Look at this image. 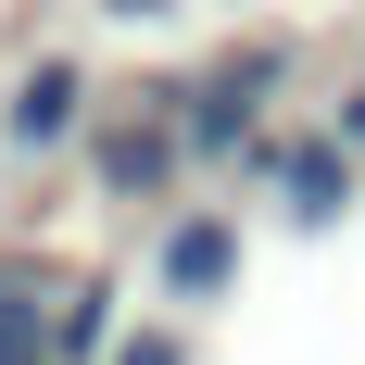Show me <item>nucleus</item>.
Returning <instances> with one entry per match:
<instances>
[{
  "label": "nucleus",
  "instance_id": "f257e3e1",
  "mask_svg": "<svg viewBox=\"0 0 365 365\" xmlns=\"http://www.w3.org/2000/svg\"><path fill=\"white\" fill-rule=\"evenodd\" d=\"M277 88H290V38H240V51H227V63H202L189 88H151V113H177L189 177H202V164H252V151H264Z\"/></svg>",
  "mask_w": 365,
  "mask_h": 365
},
{
  "label": "nucleus",
  "instance_id": "f03ea898",
  "mask_svg": "<svg viewBox=\"0 0 365 365\" xmlns=\"http://www.w3.org/2000/svg\"><path fill=\"white\" fill-rule=\"evenodd\" d=\"M76 164H88V189H113V202H164V189L189 177V139L177 113H88V139H76Z\"/></svg>",
  "mask_w": 365,
  "mask_h": 365
},
{
  "label": "nucleus",
  "instance_id": "7ed1b4c3",
  "mask_svg": "<svg viewBox=\"0 0 365 365\" xmlns=\"http://www.w3.org/2000/svg\"><path fill=\"white\" fill-rule=\"evenodd\" d=\"M88 113H101L88 63H76V51H38V63L13 76V101H0V139L38 164V151H76V139H88Z\"/></svg>",
  "mask_w": 365,
  "mask_h": 365
},
{
  "label": "nucleus",
  "instance_id": "20e7f679",
  "mask_svg": "<svg viewBox=\"0 0 365 365\" xmlns=\"http://www.w3.org/2000/svg\"><path fill=\"white\" fill-rule=\"evenodd\" d=\"M252 177L277 189V215H290L302 240L353 215V151H340L328 126H290V139H264V151H252Z\"/></svg>",
  "mask_w": 365,
  "mask_h": 365
},
{
  "label": "nucleus",
  "instance_id": "39448f33",
  "mask_svg": "<svg viewBox=\"0 0 365 365\" xmlns=\"http://www.w3.org/2000/svg\"><path fill=\"white\" fill-rule=\"evenodd\" d=\"M227 277H240V227L227 215H177L164 240H151V290L164 302H215Z\"/></svg>",
  "mask_w": 365,
  "mask_h": 365
},
{
  "label": "nucleus",
  "instance_id": "423d86ee",
  "mask_svg": "<svg viewBox=\"0 0 365 365\" xmlns=\"http://www.w3.org/2000/svg\"><path fill=\"white\" fill-rule=\"evenodd\" d=\"M113 340H126V277L76 264L63 302H51V365H113Z\"/></svg>",
  "mask_w": 365,
  "mask_h": 365
},
{
  "label": "nucleus",
  "instance_id": "0eeeda50",
  "mask_svg": "<svg viewBox=\"0 0 365 365\" xmlns=\"http://www.w3.org/2000/svg\"><path fill=\"white\" fill-rule=\"evenodd\" d=\"M76 264H38V252H0V340H51V302H63Z\"/></svg>",
  "mask_w": 365,
  "mask_h": 365
},
{
  "label": "nucleus",
  "instance_id": "6e6552de",
  "mask_svg": "<svg viewBox=\"0 0 365 365\" xmlns=\"http://www.w3.org/2000/svg\"><path fill=\"white\" fill-rule=\"evenodd\" d=\"M113 365H189V328H126V340H113Z\"/></svg>",
  "mask_w": 365,
  "mask_h": 365
},
{
  "label": "nucleus",
  "instance_id": "1a4fd4ad",
  "mask_svg": "<svg viewBox=\"0 0 365 365\" xmlns=\"http://www.w3.org/2000/svg\"><path fill=\"white\" fill-rule=\"evenodd\" d=\"M328 139H340V151H365V88H340V101H328Z\"/></svg>",
  "mask_w": 365,
  "mask_h": 365
},
{
  "label": "nucleus",
  "instance_id": "9d476101",
  "mask_svg": "<svg viewBox=\"0 0 365 365\" xmlns=\"http://www.w3.org/2000/svg\"><path fill=\"white\" fill-rule=\"evenodd\" d=\"M88 13H113V26H164L177 0H88Z\"/></svg>",
  "mask_w": 365,
  "mask_h": 365
},
{
  "label": "nucleus",
  "instance_id": "9b49d317",
  "mask_svg": "<svg viewBox=\"0 0 365 365\" xmlns=\"http://www.w3.org/2000/svg\"><path fill=\"white\" fill-rule=\"evenodd\" d=\"M0 365H51V340H0Z\"/></svg>",
  "mask_w": 365,
  "mask_h": 365
}]
</instances>
